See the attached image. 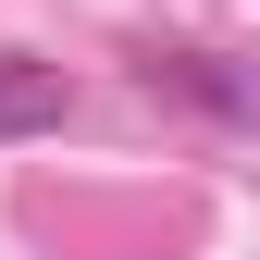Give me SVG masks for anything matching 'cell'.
Instances as JSON below:
<instances>
[{"label": "cell", "instance_id": "obj_1", "mask_svg": "<svg viewBox=\"0 0 260 260\" xmlns=\"http://www.w3.org/2000/svg\"><path fill=\"white\" fill-rule=\"evenodd\" d=\"M137 75L161 87V100H199L211 124L260 137V62H236V50H137Z\"/></svg>", "mask_w": 260, "mask_h": 260}, {"label": "cell", "instance_id": "obj_2", "mask_svg": "<svg viewBox=\"0 0 260 260\" xmlns=\"http://www.w3.org/2000/svg\"><path fill=\"white\" fill-rule=\"evenodd\" d=\"M62 112H75V75L38 62V50H0V149H13V137H50Z\"/></svg>", "mask_w": 260, "mask_h": 260}]
</instances>
